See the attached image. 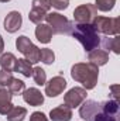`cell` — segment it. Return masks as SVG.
Instances as JSON below:
<instances>
[{
    "label": "cell",
    "mask_w": 120,
    "mask_h": 121,
    "mask_svg": "<svg viewBox=\"0 0 120 121\" xmlns=\"http://www.w3.org/2000/svg\"><path fill=\"white\" fill-rule=\"evenodd\" d=\"M71 76L75 82L82 83L85 90H92L95 89L99 78V68L93 63H75L71 68Z\"/></svg>",
    "instance_id": "obj_1"
},
{
    "label": "cell",
    "mask_w": 120,
    "mask_h": 121,
    "mask_svg": "<svg viewBox=\"0 0 120 121\" xmlns=\"http://www.w3.org/2000/svg\"><path fill=\"white\" fill-rule=\"evenodd\" d=\"M71 35L82 44L86 52L96 49L100 45L99 32L95 30L92 24H74V30L71 32Z\"/></svg>",
    "instance_id": "obj_2"
},
{
    "label": "cell",
    "mask_w": 120,
    "mask_h": 121,
    "mask_svg": "<svg viewBox=\"0 0 120 121\" xmlns=\"http://www.w3.org/2000/svg\"><path fill=\"white\" fill-rule=\"evenodd\" d=\"M47 24L51 27L52 34H60V35H71L74 30V23L69 21L65 16L60 13H47L45 16Z\"/></svg>",
    "instance_id": "obj_3"
},
{
    "label": "cell",
    "mask_w": 120,
    "mask_h": 121,
    "mask_svg": "<svg viewBox=\"0 0 120 121\" xmlns=\"http://www.w3.org/2000/svg\"><path fill=\"white\" fill-rule=\"evenodd\" d=\"M97 32H102L105 35H119V18L117 17H102L96 16L93 21L90 23Z\"/></svg>",
    "instance_id": "obj_4"
},
{
    "label": "cell",
    "mask_w": 120,
    "mask_h": 121,
    "mask_svg": "<svg viewBox=\"0 0 120 121\" xmlns=\"http://www.w3.org/2000/svg\"><path fill=\"white\" fill-rule=\"evenodd\" d=\"M16 47L17 49L24 55V59H27L30 63H37L40 62V48L35 47L31 39L26 35H20L16 39Z\"/></svg>",
    "instance_id": "obj_5"
},
{
    "label": "cell",
    "mask_w": 120,
    "mask_h": 121,
    "mask_svg": "<svg viewBox=\"0 0 120 121\" xmlns=\"http://www.w3.org/2000/svg\"><path fill=\"white\" fill-rule=\"evenodd\" d=\"M97 16V10L93 4H81L74 10V20L76 24H90Z\"/></svg>",
    "instance_id": "obj_6"
},
{
    "label": "cell",
    "mask_w": 120,
    "mask_h": 121,
    "mask_svg": "<svg viewBox=\"0 0 120 121\" xmlns=\"http://www.w3.org/2000/svg\"><path fill=\"white\" fill-rule=\"evenodd\" d=\"M86 91L88 90H85L83 87H72L71 90L66 91V94L64 96L65 106H68L69 108L79 107L86 100Z\"/></svg>",
    "instance_id": "obj_7"
},
{
    "label": "cell",
    "mask_w": 120,
    "mask_h": 121,
    "mask_svg": "<svg viewBox=\"0 0 120 121\" xmlns=\"http://www.w3.org/2000/svg\"><path fill=\"white\" fill-rule=\"evenodd\" d=\"M66 80L62 76H54L48 82H45V94L48 97H57L66 89Z\"/></svg>",
    "instance_id": "obj_8"
},
{
    "label": "cell",
    "mask_w": 120,
    "mask_h": 121,
    "mask_svg": "<svg viewBox=\"0 0 120 121\" xmlns=\"http://www.w3.org/2000/svg\"><path fill=\"white\" fill-rule=\"evenodd\" d=\"M99 110H100V103L95 100H85L83 104L79 107V116L85 121H92Z\"/></svg>",
    "instance_id": "obj_9"
},
{
    "label": "cell",
    "mask_w": 120,
    "mask_h": 121,
    "mask_svg": "<svg viewBox=\"0 0 120 121\" xmlns=\"http://www.w3.org/2000/svg\"><path fill=\"white\" fill-rule=\"evenodd\" d=\"M21 24H23V17L18 11H10L4 18V30L10 34L20 30Z\"/></svg>",
    "instance_id": "obj_10"
},
{
    "label": "cell",
    "mask_w": 120,
    "mask_h": 121,
    "mask_svg": "<svg viewBox=\"0 0 120 121\" xmlns=\"http://www.w3.org/2000/svg\"><path fill=\"white\" fill-rule=\"evenodd\" d=\"M23 99L27 104H30L32 107H38L44 103V96L42 93L35 89V87H30V89H26L23 91Z\"/></svg>",
    "instance_id": "obj_11"
},
{
    "label": "cell",
    "mask_w": 120,
    "mask_h": 121,
    "mask_svg": "<svg viewBox=\"0 0 120 121\" xmlns=\"http://www.w3.org/2000/svg\"><path fill=\"white\" fill-rule=\"evenodd\" d=\"M50 118L52 121H69L72 118V108L68 106H58L50 111Z\"/></svg>",
    "instance_id": "obj_12"
},
{
    "label": "cell",
    "mask_w": 120,
    "mask_h": 121,
    "mask_svg": "<svg viewBox=\"0 0 120 121\" xmlns=\"http://www.w3.org/2000/svg\"><path fill=\"white\" fill-rule=\"evenodd\" d=\"M11 97L13 94L9 91V89H6L4 86H0V114L1 116H6L13 108Z\"/></svg>",
    "instance_id": "obj_13"
},
{
    "label": "cell",
    "mask_w": 120,
    "mask_h": 121,
    "mask_svg": "<svg viewBox=\"0 0 120 121\" xmlns=\"http://www.w3.org/2000/svg\"><path fill=\"white\" fill-rule=\"evenodd\" d=\"M88 59H89L90 63L96 65L97 68L99 66H103V65H106L109 62V52L105 51V49H97L96 48V49H93V51L89 52Z\"/></svg>",
    "instance_id": "obj_14"
},
{
    "label": "cell",
    "mask_w": 120,
    "mask_h": 121,
    "mask_svg": "<svg viewBox=\"0 0 120 121\" xmlns=\"http://www.w3.org/2000/svg\"><path fill=\"white\" fill-rule=\"evenodd\" d=\"M35 38L41 42V44H48L52 38V30L48 24H37V28H35Z\"/></svg>",
    "instance_id": "obj_15"
},
{
    "label": "cell",
    "mask_w": 120,
    "mask_h": 121,
    "mask_svg": "<svg viewBox=\"0 0 120 121\" xmlns=\"http://www.w3.org/2000/svg\"><path fill=\"white\" fill-rule=\"evenodd\" d=\"M13 72H18L23 76L30 78L31 75H32V63H30L27 59H17Z\"/></svg>",
    "instance_id": "obj_16"
},
{
    "label": "cell",
    "mask_w": 120,
    "mask_h": 121,
    "mask_svg": "<svg viewBox=\"0 0 120 121\" xmlns=\"http://www.w3.org/2000/svg\"><path fill=\"white\" fill-rule=\"evenodd\" d=\"M100 110L103 113H106L107 116L119 117V101H116V100H106V101L100 103Z\"/></svg>",
    "instance_id": "obj_17"
},
{
    "label": "cell",
    "mask_w": 120,
    "mask_h": 121,
    "mask_svg": "<svg viewBox=\"0 0 120 121\" xmlns=\"http://www.w3.org/2000/svg\"><path fill=\"white\" fill-rule=\"evenodd\" d=\"M16 60H17V58H16L11 52L1 54V56H0V66H1V69H3V70L13 72V70H14Z\"/></svg>",
    "instance_id": "obj_18"
},
{
    "label": "cell",
    "mask_w": 120,
    "mask_h": 121,
    "mask_svg": "<svg viewBox=\"0 0 120 121\" xmlns=\"http://www.w3.org/2000/svg\"><path fill=\"white\" fill-rule=\"evenodd\" d=\"M27 116V108L24 107H14L6 114V118L7 121H23Z\"/></svg>",
    "instance_id": "obj_19"
},
{
    "label": "cell",
    "mask_w": 120,
    "mask_h": 121,
    "mask_svg": "<svg viewBox=\"0 0 120 121\" xmlns=\"http://www.w3.org/2000/svg\"><path fill=\"white\" fill-rule=\"evenodd\" d=\"M103 47L107 51H113L115 54H120V37L113 35V38H105L103 39Z\"/></svg>",
    "instance_id": "obj_20"
},
{
    "label": "cell",
    "mask_w": 120,
    "mask_h": 121,
    "mask_svg": "<svg viewBox=\"0 0 120 121\" xmlns=\"http://www.w3.org/2000/svg\"><path fill=\"white\" fill-rule=\"evenodd\" d=\"M45 16H47V11H44L41 9H37V7H32L30 10V13H28V18L34 24H41L45 20Z\"/></svg>",
    "instance_id": "obj_21"
},
{
    "label": "cell",
    "mask_w": 120,
    "mask_h": 121,
    "mask_svg": "<svg viewBox=\"0 0 120 121\" xmlns=\"http://www.w3.org/2000/svg\"><path fill=\"white\" fill-rule=\"evenodd\" d=\"M32 79H34V82L38 85V86H42V85H45V82H47V73H45V70L42 69V68H40V66H35V68H32Z\"/></svg>",
    "instance_id": "obj_22"
},
{
    "label": "cell",
    "mask_w": 120,
    "mask_h": 121,
    "mask_svg": "<svg viewBox=\"0 0 120 121\" xmlns=\"http://www.w3.org/2000/svg\"><path fill=\"white\" fill-rule=\"evenodd\" d=\"M7 89H9V91L13 96L14 94H21L23 91L26 90V83L23 80H20V79H13L10 82V85L7 86Z\"/></svg>",
    "instance_id": "obj_23"
},
{
    "label": "cell",
    "mask_w": 120,
    "mask_h": 121,
    "mask_svg": "<svg viewBox=\"0 0 120 121\" xmlns=\"http://www.w3.org/2000/svg\"><path fill=\"white\" fill-rule=\"evenodd\" d=\"M40 60H42L45 65H51L55 60V54L50 48H41L40 49Z\"/></svg>",
    "instance_id": "obj_24"
},
{
    "label": "cell",
    "mask_w": 120,
    "mask_h": 121,
    "mask_svg": "<svg viewBox=\"0 0 120 121\" xmlns=\"http://www.w3.org/2000/svg\"><path fill=\"white\" fill-rule=\"evenodd\" d=\"M116 4V0H96L95 1V7L99 11H110Z\"/></svg>",
    "instance_id": "obj_25"
},
{
    "label": "cell",
    "mask_w": 120,
    "mask_h": 121,
    "mask_svg": "<svg viewBox=\"0 0 120 121\" xmlns=\"http://www.w3.org/2000/svg\"><path fill=\"white\" fill-rule=\"evenodd\" d=\"M13 75L11 72H7V70H0V86H9L10 82L13 80Z\"/></svg>",
    "instance_id": "obj_26"
},
{
    "label": "cell",
    "mask_w": 120,
    "mask_h": 121,
    "mask_svg": "<svg viewBox=\"0 0 120 121\" xmlns=\"http://www.w3.org/2000/svg\"><path fill=\"white\" fill-rule=\"evenodd\" d=\"M92 121H119V117L107 116L106 113H103L102 110H99V111L95 114V117H93V120Z\"/></svg>",
    "instance_id": "obj_27"
},
{
    "label": "cell",
    "mask_w": 120,
    "mask_h": 121,
    "mask_svg": "<svg viewBox=\"0 0 120 121\" xmlns=\"http://www.w3.org/2000/svg\"><path fill=\"white\" fill-rule=\"evenodd\" d=\"M31 6H32V7H37V9H41V10H44V11H47V13H48V10L51 9V4H50L48 0H32Z\"/></svg>",
    "instance_id": "obj_28"
},
{
    "label": "cell",
    "mask_w": 120,
    "mask_h": 121,
    "mask_svg": "<svg viewBox=\"0 0 120 121\" xmlns=\"http://www.w3.org/2000/svg\"><path fill=\"white\" fill-rule=\"evenodd\" d=\"M48 1H50L51 7H54L57 10H65L69 6V0H48Z\"/></svg>",
    "instance_id": "obj_29"
},
{
    "label": "cell",
    "mask_w": 120,
    "mask_h": 121,
    "mask_svg": "<svg viewBox=\"0 0 120 121\" xmlns=\"http://www.w3.org/2000/svg\"><path fill=\"white\" fill-rule=\"evenodd\" d=\"M30 121H48L47 116L41 111H34L30 116Z\"/></svg>",
    "instance_id": "obj_30"
},
{
    "label": "cell",
    "mask_w": 120,
    "mask_h": 121,
    "mask_svg": "<svg viewBox=\"0 0 120 121\" xmlns=\"http://www.w3.org/2000/svg\"><path fill=\"white\" fill-rule=\"evenodd\" d=\"M119 89H120V86H119V85H113V86H110L112 94H113V97H115V100H116V101H119V99H120Z\"/></svg>",
    "instance_id": "obj_31"
},
{
    "label": "cell",
    "mask_w": 120,
    "mask_h": 121,
    "mask_svg": "<svg viewBox=\"0 0 120 121\" xmlns=\"http://www.w3.org/2000/svg\"><path fill=\"white\" fill-rule=\"evenodd\" d=\"M3 49H4V41H3V37L0 35V54H3Z\"/></svg>",
    "instance_id": "obj_32"
},
{
    "label": "cell",
    "mask_w": 120,
    "mask_h": 121,
    "mask_svg": "<svg viewBox=\"0 0 120 121\" xmlns=\"http://www.w3.org/2000/svg\"><path fill=\"white\" fill-rule=\"evenodd\" d=\"M7 1H10V0H0V3H7Z\"/></svg>",
    "instance_id": "obj_33"
}]
</instances>
